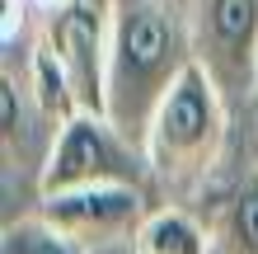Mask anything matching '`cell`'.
I'll list each match as a JSON object with an SVG mask.
<instances>
[{
    "label": "cell",
    "instance_id": "6da1fadb",
    "mask_svg": "<svg viewBox=\"0 0 258 254\" xmlns=\"http://www.w3.org/2000/svg\"><path fill=\"white\" fill-rule=\"evenodd\" d=\"M197 62L192 19L178 0H108V71H103V118L146 151L150 123L169 89Z\"/></svg>",
    "mask_w": 258,
    "mask_h": 254
},
{
    "label": "cell",
    "instance_id": "7a4b0ae2",
    "mask_svg": "<svg viewBox=\"0 0 258 254\" xmlns=\"http://www.w3.org/2000/svg\"><path fill=\"white\" fill-rule=\"evenodd\" d=\"M225 137H230V104L221 99V89L211 85L207 71L192 62L183 80L169 89V99L160 104L146 137L155 193L178 207L197 198L225 156Z\"/></svg>",
    "mask_w": 258,
    "mask_h": 254
},
{
    "label": "cell",
    "instance_id": "3957f363",
    "mask_svg": "<svg viewBox=\"0 0 258 254\" xmlns=\"http://www.w3.org/2000/svg\"><path fill=\"white\" fill-rule=\"evenodd\" d=\"M94 184H127V188L155 193L146 151H136L103 113H75L71 123H61V132L52 141V156L38 179V198L94 188Z\"/></svg>",
    "mask_w": 258,
    "mask_h": 254
},
{
    "label": "cell",
    "instance_id": "277c9868",
    "mask_svg": "<svg viewBox=\"0 0 258 254\" xmlns=\"http://www.w3.org/2000/svg\"><path fill=\"white\" fill-rule=\"evenodd\" d=\"M192 52L221 99L244 109L258 99V0H192Z\"/></svg>",
    "mask_w": 258,
    "mask_h": 254
},
{
    "label": "cell",
    "instance_id": "5b68a950",
    "mask_svg": "<svg viewBox=\"0 0 258 254\" xmlns=\"http://www.w3.org/2000/svg\"><path fill=\"white\" fill-rule=\"evenodd\" d=\"M150 193L146 188H127V184H94V188H71V193H52L38 198L33 212L47 221L52 231H61L66 240H75L85 254L108 249V245H127L141 235L146 217H150Z\"/></svg>",
    "mask_w": 258,
    "mask_h": 254
},
{
    "label": "cell",
    "instance_id": "8992f818",
    "mask_svg": "<svg viewBox=\"0 0 258 254\" xmlns=\"http://www.w3.org/2000/svg\"><path fill=\"white\" fill-rule=\"evenodd\" d=\"M42 47L66 71L85 113H103V71H108V0H66L38 24Z\"/></svg>",
    "mask_w": 258,
    "mask_h": 254
},
{
    "label": "cell",
    "instance_id": "52a82bcc",
    "mask_svg": "<svg viewBox=\"0 0 258 254\" xmlns=\"http://www.w3.org/2000/svg\"><path fill=\"white\" fill-rule=\"evenodd\" d=\"M207 226L216 254H258V165L244 170V179L225 193Z\"/></svg>",
    "mask_w": 258,
    "mask_h": 254
},
{
    "label": "cell",
    "instance_id": "ba28073f",
    "mask_svg": "<svg viewBox=\"0 0 258 254\" xmlns=\"http://www.w3.org/2000/svg\"><path fill=\"white\" fill-rule=\"evenodd\" d=\"M136 254H216V249H211L207 221H197L178 202H160L150 207L146 226L136 235Z\"/></svg>",
    "mask_w": 258,
    "mask_h": 254
},
{
    "label": "cell",
    "instance_id": "9c48e42d",
    "mask_svg": "<svg viewBox=\"0 0 258 254\" xmlns=\"http://www.w3.org/2000/svg\"><path fill=\"white\" fill-rule=\"evenodd\" d=\"M0 254H85L75 240H66L61 231H52L38 212L10 217L0 231Z\"/></svg>",
    "mask_w": 258,
    "mask_h": 254
},
{
    "label": "cell",
    "instance_id": "30bf717a",
    "mask_svg": "<svg viewBox=\"0 0 258 254\" xmlns=\"http://www.w3.org/2000/svg\"><path fill=\"white\" fill-rule=\"evenodd\" d=\"M94 254H136V240H127V245H108V249H94Z\"/></svg>",
    "mask_w": 258,
    "mask_h": 254
},
{
    "label": "cell",
    "instance_id": "8fae6325",
    "mask_svg": "<svg viewBox=\"0 0 258 254\" xmlns=\"http://www.w3.org/2000/svg\"><path fill=\"white\" fill-rule=\"evenodd\" d=\"M253 165H258V141H253Z\"/></svg>",
    "mask_w": 258,
    "mask_h": 254
},
{
    "label": "cell",
    "instance_id": "7c38bea8",
    "mask_svg": "<svg viewBox=\"0 0 258 254\" xmlns=\"http://www.w3.org/2000/svg\"><path fill=\"white\" fill-rule=\"evenodd\" d=\"M178 5H192V0H178Z\"/></svg>",
    "mask_w": 258,
    "mask_h": 254
}]
</instances>
